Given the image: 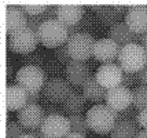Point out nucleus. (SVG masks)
<instances>
[{"label":"nucleus","instance_id":"nucleus-1","mask_svg":"<svg viewBox=\"0 0 147 138\" xmlns=\"http://www.w3.org/2000/svg\"><path fill=\"white\" fill-rule=\"evenodd\" d=\"M85 118L94 133L106 134L111 131L117 123V112L106 104H95L87 111Z\"/></svg>","mask_w":147,"mask_h":138},{"label":"nucleus","instance_id":"nucleus-2","mask_svg":"<svg viewBox=\"0 0 147 138\" xmlns=\"http://www.w3.org/2000/svg\"><path fill=\"white\" fill-rule=\"evenodd\" d=\"M117 61L124 72L138 73L147 64V51L140 43H129L120 48Z\"/></svg>","mask_w":147,"mask_h":138},{"label":"nucleus","instance_id":"nucleus-3","mask_svg":"<svg viewBox=\"0 0 147 138\" xmlns=\"http://www.w3.org/2000/svg\"><path fill=\"white\" fill-rule=\"evenodd\" d=\"M37 36L40 43L45 47L57 48L67 41L69 32L66 25H63L58 18H54V20H47L41 24V27L37 31Z\"/></svg>","mask_w":147,"mask_h":138},{"label":"nucleus","instance_id":"nucleus-4","mask_svg":"<svg viewBox=\"0 0 147 138\" xmlns=\"http://www.w3.org/2000/svg\"><path fill=\"white\" fill-rule=\"evenodd\" d=\"M45 72L41 68L30 65L21 66L14 76L15 84L21 86L28 94L41 91L45 84Z\"/></svg>","mask_w":147,"mask_h":138},{"label":"nucleus","instance_id":"nucleus-5","mask_svg":"<svg viewBox=\"0 0 147 138\" xmlns=\"http://www.w3.org/2000/svg\"><path fill=\"white\" fill-rule=\"evenodd\" d=\"M38 41L40 40H38L37 32H34L29 27H25L17 32L8 35L7 46H8V50H11L14 53L25 55L36 50Z\"/></svg>","mask_w":147,"mask_h":138},{"label":"nucleus","instance_id":"nucleus-6","mask_svg":"<svg viewBox=\"0 0 147 138\" xmlns=\"http://www.w3.org/2000/svg\"><path fill=\"white\" fill-rule=\"evenodd\" d=\"M96 40L94 36L90 33H76L73 36H69V39L66 41L69 54L71 59L76 61H87V59L94 55V46H95Z\"/></svg>","mask_w":147,"mask_h":138},{"label":"nucleus","instance_id":"nucleus-7","mask_svg":"<svg viewBox=\"0 0 147 138\" xmlns=\"http://www.w3.org/2000/svg\"><path fill=\"white\" fill-rule=\"evenodd\" d=\"M41 131L44 138H65L70 133V122L61 113L47 115L41 123Z\"/></svg>","mask_w":147,"mask_h":138},{"label":"nucleus","instance_id":"nucleus-8","mask_svg":"<svg viewBox=\"0 0 147 138\" xmlns=\"http://www.w3.org/2000/svg\"><path fill=\"white\" fill-rule=\"evenodd\" d=\"M73 88L67 80L54 77L45 82L43 87V97L52 104H63V101L71 94Z\"/></svg>","mask_w":147,"mask_h":138},{"label":"nucleus","instance_id":"nucleus-9","mask_svg":"<svg viewBox=\"0 0 147 138\" xmlns=\"http://www.w3.org/2000/svg\"><path fill=\"white\" fill-rule=\"evenodd\" d=\"M105 104L110 106L113 111L121 112L134 104V92H132L131 88H128V87H125L122 84L115 86L113 88L107 90V95H106Z\"/></svg>","mask_w":147,"mask_h":138},{"label":"nucleus","instance_id":"nucleus-10","mask_svg":"<svg viewBox=\"0 0 147 138\" xmlns=\"http://www.w3.org/2000/svg\"><path fill=\"white\" fill-rule=\"evenodd\" d=\"M125 24L136 35L147 32V4H128L125 13Z\"/></svg>","mask_w":147,"mask_h":138},{"label":"nucleus","instance_id":"nucleus-11","mask_svg":"<svg viewBox=\"0 0 147 138\" xmlns=\"http://www.w3.org/2000/svg\"><path fill=\"white\" fill-rule=\"evenodd\" d=\"M45 111L40 104H28L18 112V122L24 126L25 130H33L41 127L45 119Z\"/></svg>","mask_w":147,"mask_h":138},{"label":"nucleus","instance_id":"nucleus-12","mask_svg":"<svg viewBox=\"0 0 147 138\" xmlns=\"http://www.w3.org/2000/svg\"><path fill=\"white\" fill-rule=\"evenodd\" d=\"M122 73H124V71L118 64L110 62V64H102L98 68L95 77L105 88L109 90V88H113L115 86L121 84Z\"/></svg>","mask_w":147,"mask_h":138},{"label":"nucleus","instance_id":"nucleus-13","mask_svg":"<svg viewBox=\"0 0 147 138\" xmlns=\"http://www.w3.org/2000/svg\"><path fill=\"white\" fill-rule=\"evenodd\" d=\"M121 47L110 37H100L95 41L94 46V57L103 64H110L118 58Z\"/></svg>","mask_w":147,"mask_h":138},{"label":"nucleus","instance_id":"nucleus-14","mask_svg":"<svg viewBox=\"0 0 147 138\" xmlns=\"http://www.w3.org/2000/svg\"><path fill=\"white\" fill-rule=\"evenodd\" d=\"M85 14V6L77 3H62L58 4V20L66 27L76 25L83 20Z\"/></svg>","mask_w":147,"mask_h":138},{"label":"nucleus","instance_id":"nucleus-15","mask_svg":"<svg viewBox=\"0 0 147 138\" xmlns=\"http://www.w3.org/2000/svg\"><path fill=\"white\" fill-rule=\"evenodd\" d=\"M28 27V15L19 4L8 3L6 7V31L8 35Z\"/></svg>","mask_w":147,"mask_h":138},{"label":"nucleus","instance_id":"nucleus-16","mask_svg":"<svg viewBox=\"0 0 147 138\" xmlns=\"http://www.w3.org/2000/svg\"><path fill=\"white\" fill-rule=\"evenodd\" d=\"M65 73H66L67 82L70 84L81 86V87L92 76L90 71V66L87 65L84 61H76V59H71L70 62L66 65Z\"/></svg>","mask_w":147,"mask_h":138},{"label":"nucleus","instance_id":"nucleus-17","mask_svg":"<svg viewBox=\"0 0 147 138\" xmlns=\"http://www.w3.org/2000/svg\"><path fill=\"white\" fill-rule=\"evenodd\" d=\"M140 36L142 35H136L135 32H132L125 24V21L117 22L115 25L109 28V37L114 40L120 47L127 46L129 43H140Z\"/></svg>","mask_w":147,"mask_h":138},{"label":"nucleus","instance_id":"nucleus-18","mask_svg":"<svg viewBox=\"0 0 147 138\" xmlns=\"http://www.w3.org/2000/svg\"><path fill=\"white\" fill-rule=\"evenodd\" d=\"M28 105V92L18 84H7L6 87V106L7 111H21Z\"/></svg>","mask_w":147,"mask_h":138},{"label":"nucleus","instance_id":"nucleus-19","mask_svg":"<svg viewBox=\"0 0 147 138\" xmlns=\"http://www.w3.org/2000/svg\"><path fill=\"white\" fill-rule=\"evenodd\" d=\"M128 6L124 4H103L102 8L96 13L98 20L105 25L113 27L117 22H121V18H125Z\"/></svg>","mask_w":147,"mask_h":138},{"label":"nucleus","instance_id":"nucleus-20","mask_svg":"<svg viewBox=\"0 0 147 138\" xmlns=\"http://www.w3.org/2000/svg\"><path fill=\"white\" fill-rule=\"evenodd\" d=\"M83 94L87 99H90L95 104H102V101H106L107 88H105L95 76H91L83 86Z\"/></svg>","mask_w":147,"mask_h":138},{"label":"nucleus","instance_id":"nucleus-21","mask_svg":"<svg viewBox=\"0 0 147 138\" xmlns=\"http://www.w3.org/2000/svg\"><path fill=\"white\" fill-rule=\"evenodd\" d=\"M139 130V126L136 122L125 120V122H117L113 130L110 131V138H136Z\"/></svg>","mask_w":147,"mask_h":138},{"label":"nucleus","instance_id":"nucleus-22","mask_svg":"<svg viewBox=\"0 0 147 138\" xmlns=\"http://www.w3.org/2000/svg\"><path fill=\"white\" fill-rule=\"evenodd\" d=\"M85 102H87V98L84 97L83 92H77L73 90L70 95L63 101L62 108L69 115H77L83 112V109L85 108Z\"/></svg>","mask_w":147,"mask_h":138},{"label":"nucleus","instance_id":"nucleus-23","mask_svg":"<svg viewBox=\"0 0 147 138\" xmlns=\"http://www.w3.org/2000/svg\"><path fill=\"white\" fill-rule=\"evenodd\" d=\"M67 119L70 122V133H78V134L87 135V133L91 130L90 126H88V122H87V118L83 116L81 113L69 115Z\"/></svg>","mask_w":147,"mask_h":138},{"label":"nucleus","instance_id":"nucleus-24","mask_svg":"<svg viewBox=\"0 0 147 138\" xmlns=\"http://www.w3.org/2000/svg\"><path fill=\"white\" fill-rule=\"evenodd\" d=\"M134 105L138 111L147 109V86L139 84L134 90Z\"/></svg>","mask_w":147,"mask_h":138},{"label":"nucleus","instance_id":"nucleus-25","mask_svg":"<svg viewBox=\"0 0 147 138\" xmlns=\"http://www.w3.org/2000/svg\"><path fill=\"white\" fill-rule=\"evenodd\" d=\"M22 62H24V66L30 65V66H38L41 68L43 62H44V53L40 51V50H34L32 53L25 54L22 55Z\"/></svg>","mask_w":147,"mask_h":138},{"label":"nucleus","instance_id":"nucleus-26","mask_svg":"<svg viewBox=\"0 0 147 138\" xmlns=\"http://www.w3.org/2000/svg\"><path fill=\"white\" fill-rule=\"evenodd\" d=\"M25 134L24 126L18 120H8L6 126V135L7 138H19Z\"/></svg>","mask_w":147,"mask_h":138},{"label":"nucleus","instance_id":"nucleus-27","mask_svg":"<svg viewBox=\"0 0 147 138\" xmlns=\"http://www.w3.org/2000/svg\"><path fill=\"white\" fill-rule=\"evenodd\" d=\"M22 7L24 13L28 15V17H36V15H40L43 14L47 10L48 4H40V3H24V4H19Z\"/></svg>","mask_w":147,"mask_h":138},{"label":"nucleus","instance_id":"nucleus-28","mask_svg":"<svg viewBox=\"0 0 147 138\" xmlns=\"http://www.w3.org/2000/svg\"><path fill=\"white\" fill-rule=\"evenodd\" d=\"M138 113H139V111H138V109L135 108V105L132 104V105L128 106L127 109H124V111H121V112H117V122H125V120L136 122Z\"/></svg>","mask_w":147,"mask_h":138},{"label":"nucleus","instance_id":"nucleus-29","mask_svg":"<svg viewBox=\"0 0 147 138\" xmlns=\"http://www.w3.org/2000/svg\"><path fill=\"white\" fill-rule=\"evenodd\" d=\"M54 50H55L54 53H55V58H57L58 62L67 65L71 61V57H70V54H69V48H67V44H66V43L62 44V46L57 47V48H54Z\"/></svg>","mask_w":147,"mask_h":138},{"label":"nucleus","instance_id":"nucleus-30","mask_svg":"<svg viewBox=\"0 0 147 138\" xmlns=\"http://www.w3.org/2000/svg\"><path fill=\"white\" fill-rule=\"evenodd\" d=\"M139 77H138V73L134 72H124L122 73V79H121V84L128 87V88H135L139 86Z\"/></svg>","mask_w":147,"mask_h":138},{"label":"nucleus","instance_id":"nucleus-31","mask_svg":"<svg viewBox=\"0 0 147 138\" xmlns=\"http://www.w3.org/2000/svg\"><path fill=\"white\" fill-rule=\"evenodd\" d=\"M95 18H94V15H91V14H84L83 20L80 21L78 24H80V27H81V31L84 33H90L91 35V29H94L95 28Z\"/></svg>","mask_w":147,"mask_h":138},{"label":"nucleus","instance_id":"nucleus-32","mask_svg":"<svg viewBox=\"0 0 147 138\" xmlns=\"http://www.w3.org/2000/svg\"><path fill=\"white\" fill-rule=\"evenodd\" d=\"M136 123L139 127H142L143 130L147 128V109H143V111H139L138 113V118H136Z\"/></svg>","mask_w":147,"mask_h":138},{"label":"nucleus","instance_id":"nucleus-33","mask_svg":"<svg viewBox=\"0 0 147 138\" xmlns=\"http://www.w3.org/2000/svg\"><path fill=\"white\" fill-rule=\"evenodd\" d=\"M138 77L142 86H147V64L138 72Z\"/></svg>","mask_w":147,"mask_h":138},{"label":"nucleus","instance_id":"nucleus-34","mask_svg":"<svg viewBox=\"0 0 147 138\" xmlns=\"http://www.w3.org/2000/svg\"><path fill=\"white\" fill-rule=\"evenodd\" d=\"M41 99V92H32L28 94V104H38Z\"/></svg>","mask_w":147,"mask_h":138},{"label":"nucleus","instance_id":"nucleus-35","mask_svg":"<svg viewBox=\"0 0 147 138\" xmlns=\"http://www.w3.org/2000/svg\"><path fill=\"white\" fill-rule=\"evenodd\" d=\"M140 44L144 47V50L147 51V32L143 33V35L140 36Z\"/></svg>","mask_w":147,"mask_h":138},{"label":"nucleus","instance_id":"nucleus-36","mask_svg":"<svg viewBox=\"0 0 147 138\" xmlns=\"http://www.w3.org/2000/svg\"><path fill=\"white\" fill-rule=\"evenodd\" d=\"M65 138H87V137L83 135V134H78V133H69Z\"/></svg>","mask_w":147,"mask_h":138},{"label":"nucleus","instance_id":"nucleus-37","mask_svg":"<svg viewBox=\"0 0 147 138\" xmlns=\"http://www.w3.org/2000/svg\"><path fill=\"white\" fill-rule=\"evenodd\" d=\"M7 68H8V73H7V79H11L13 77V64H11V61H8V65H7Z\"/></svg>","mask_w":147,"mask_h":138},{"label":"nucleus","instance_id":"nucleus-38","mask_svg":"<svg viewBox=\"0 0 147 138\" xmlns=\"http://www.w3.org/2000/svg\"><path fill=\"white\" fill-rule=\"evenodd\" d=\"M136 138H147V128H144V130H140V131L138 133Z\"/></svg>","mask_w":147,"mask_h":138},{"label":"nucleus","instance_id":"nucleus-39","mask_svg":"<svg viewBox=\"0 0 147 138\" xmlns=\"http://www.w3.org/2000/svg\"><path fill=\"white\" fill-rule=\"evenodd\" d=\"M19 138H36L34 135H32V134H29V133H25L24 135H21Z\"/></svg>","mask_w":147,"mask_h":138}]
</instances>
